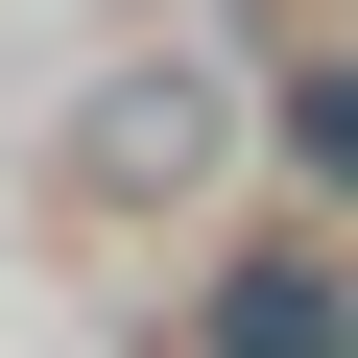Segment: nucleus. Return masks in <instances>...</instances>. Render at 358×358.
<instances>
[{
  "mask_svg": "<svg viewBox=\"0 0 358 358\" xmlns=\"http://www.w3.org/2000/svg\"><path fill=\"white\" fill-rule=\"evenodd\" d=\"M167 358H358V239L334 215H263L167 287Z\"/></svg>",
  "mask_w": 358,
  "mask_h": 358,
  "instance_id": "f257e3e1",
  "label": "nucleus"
},
{
  "mask_svg": "<svg viewBox=\"0 0 358 358\" xmlns=\"http://www.w3.org/2000/svg\"><path fill=\"white\" fill-rule=\"evenodd\" d=\"M215 143H239V72H192V48H143V72H120V96L72 120V192H96V215H143V192H192Z\"/></svg>",
  "mask_w": 358,
  "mask_h": 358,
  "instance_id": "f03ea898",
  "label": "nucleus"
},
{
  "mask_svg": "<svg viewBox=\"0 0 358 358\" xmlns=\"http://www.w3.org/2000/svg\"><path fill=\"white\" fill-rule=\"evenodd\" d=\"M239 143L287 167V215H334V239H358V24H310V48H263V96H239Z\"/></svg>",
  "mask_w": 358,
  "mask_h": 358,
  "instance_id": "7ed1b4c3",
  "label": "nucleus"
}]
</instances>
